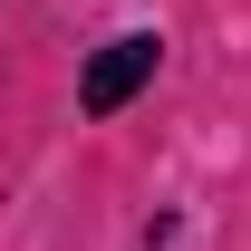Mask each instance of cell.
<instances>
[{"label":"cell","instance_id":"obj_1","mask_svg":"<svg viewBox=\"0 0 251 251\" xmlns=\"http://www.w3.org/2000/svg\"><path fill=\"white\" fill-rule=\"evenodd\" d=\"M155 68H164V39H155V29H126V39H106V49L87 58V77H77V106H87V116H116L126 97L155 77Z\"/></svg>","mask_w":251,"mask_h":251}]
</instances>
